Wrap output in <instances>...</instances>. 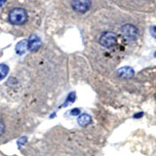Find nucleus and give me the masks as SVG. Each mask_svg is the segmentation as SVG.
<instances>
[{"mask_svg":"<svg viewBox=\"0 0 156 156\" xmlns=\"http://www.w3.org/2000/svg\"><path fill=\"white\" fill-rule=\"evenodd\" d=\"M99 42L101 46H104L105 48H112L116 45L117 42V38H116V34L111 32V31H106L104 32L100 36Z\"/></svg>","mask_w":156,"mask_h":156,"instance_id":"2","label":"nucleus"},{"mask_svg":"<svg viewBox=\"0 0 156 156\" xmlns=\"http://www.w3.org/2000/svg\"><path fill=\"white\" fill-rule=\"evenodd\" d=\"M154 55H155V57H156V52H155V54H154Z\"/></svg>","mask_w":156,"mask_h":156,"instance_id":"17","label":"nucleus"},{"mask_svg":"<svg viewBox=\"0 0 156 156\" xmlns=\"http://www.w3.org/2000/svg\"><path fill=\"white\" fill-rule=\"evenodd\" d=\"M71 6L73 10L78 13H85L91 7L90 0H72Z\"/></svg>","mask_w":156,"mask_h":156,"instance_id":"4","label":"nucleus"},{"mask_svg":"<svg viewBox=\"0 0 156 156\" xmlns=\"http://www.w3.org/2000/svg\"><path fill=\"white\" fill-rule=\"evenodd\" d=\"M75 99H76L75 93H74V92L70 93V94L68 95V97H67V99H66V102H65V105H69V104H72V102L75 101Z\"/></svg>","mask_w":156,"mask_h":156,"instance_id":"10","label":"nucleus"},{"mask_svg":"<svg viewBox=\"0 0 156 156\" xmlns=\"http://www.w3.org/2000/svg\"><path fill=\"white\" fill-rule=\"evenodd\" d=\"M44 9L39 0H10L0 18L17 34H27L41 23Z\"/></svg>","mask_w":156,"mask_h":156,"instance_id":"1","label":"nucleus"},{"mask_svg":"<svg viewBox=\"0 0 156 156\" xmlns=\"http://www.w3.org/2000/svg\"><path fill=\"white\" fill-rule=\"evenodd\" d=\"M121 32L123 36L130 41H135L139 36V29L133 24L127 23L121 27Z\"/></svg>","mask_w":156,"mask_h":156,"instance_id":"3","label":"nucleus"},{"mask_svg":"<svg viewBox=\"0 0 156 156\" xmlns=\"http://www.w3.org/2000/svg\"><path fill=\"white\" fill-rule=\"evenodd\" d=\"M118 75L122 78H130L134 75V70L129 66H124L118 70Z\"/></svg>","mask_w":156,"mask_h":156,"instance_id":"6","label":"nucleus"},{"mask_svg":"<svg viewBox=\"0 0 156 156\" xmlns=\"http://www.w3.org/2000/svg\"><path fill=\"white\" fill-rule=\"evenodd\" d=\"M144 116V113H143V112H140V113H136L134 117H135V118H140V117H143Z\"/></svg>","mask_w":156,"mask_h":156,"instance_id":"15","label":"nucleus"},{"mask_svg":"<svg viewBox=\"0 0 156 156\" xmlns=\"http://www.w3.org/2000/svg\"><path fill=\"white\" fill-rule=\"evenodd\" d=\"M28 49V41L27 40H23L19 42L16 46V52L19 55H23L26 51Z\"/></svg>","mask_w":156,"mask_h":156,"instance_id":"7","label":"nucleus"},{"mask_svg":"<svg viewBox=\"0 0 156 156\" xmlns=\"http://www.w3.org/2000/svg\"><path fill=\"white\" fill-rule=\"evenodd\" d=\"M8 72H9V66L4 65V63H1L0 65V81L3 80L7 76Z\"/></svg>","mask_w":156,"mask_h":156,"instance_id":"9","label":"nucleus"},{"mask_svg":"<svg viewBox=\"0 0 156 156\" xmlns=\"http://www.w3.org/2000/svg\"><path fill=\"white\" fill-rule=\"evenodd\" d=\"M150 32H151V35L156 38V26L150 27Z\"/></svg>","mask_w":156,"mask_h":156,"instance_id":"14","label":"nucleus"},{"mask_svg":"<svg viewBox=\"0 0 156 156\" xmlns=\"http://www.w3.org/2000/svg\"><path fill=\"white\" fill-rule=\"evenodd\" d=\"M91 116L90 115H88L86 113L84 114H81L79 117H78V119H77V122H78V124H79L81 127H85L87 125H89L91 123Z\"/></svg>","mask_w":156,"mask_h":156,"instance_id":"8","label":"nucleus"},{"mask_svg":"<svg viewBox=\"0 0 156 156\" xmlns=\"http://www.w3.org/2000/svg\"><path fill=\"white\" fill-rule=\"evenodd\" d=\"M6 1H7V0H0V7H1L2 5H3L5 2H6Z\"/></svg>","mask_w":156,"mask_h":156,"instance_id":"16","label":"nucleus"},{"mask_svg":"<svg viewBox=\"0 0 156 156\" xmlns=\"http://www.w3.org/2000/svg\"><path fill=\"white\" fill-rule=\"evenodd\" d=\"M70 114L72 116H76L78 114H80V109L79 108H74V109H72L71 112H70Z\"/></svg>","mask_w":156,"mask_h":156,"instance_id":"13","label":"nucleus"},{"mask_svg":"<svg viewBox=\"0 0 156 156\" xmlns=\"http://www.w3.org/2000/svg\"><path fill=\"white\" fill-rule=\"evenodd\" d=\"M41 46V41L37 36H32L30 39L28 40V49L31 52H35L37 51Z\"/></svg>","mask_w":156,"mask_h":156,"instance_id":"5","label":"nucleus"},{"mask_svg":"<svg viewBox=\"0 0 156 156\" xmlns=\"http://www.w3.org/2000/svg\"><path fill=\"white\" fill-rule=\"evenodd\" d=\"M27 136H22V138L18 140V146H19V147H21V146L27 141Z\"/></svg>","mask_w":156,"mask_h":156,"instance_id":"11","label":"nucleus"},{"mask_svg":"<svg viewBox=\"0 0 156 156\" xmlns=\"http://www.w3.org/2000/svg\"><path fill=\"white\" fill-rule=\"evenodd\" d=\"M4 132H5V125H4L3 122L0 120V136L3 135Z\"/></svg>","mask_w":156,"mask_h":156,"instance_id":"12","label":"nucleus"}]
</instances>
